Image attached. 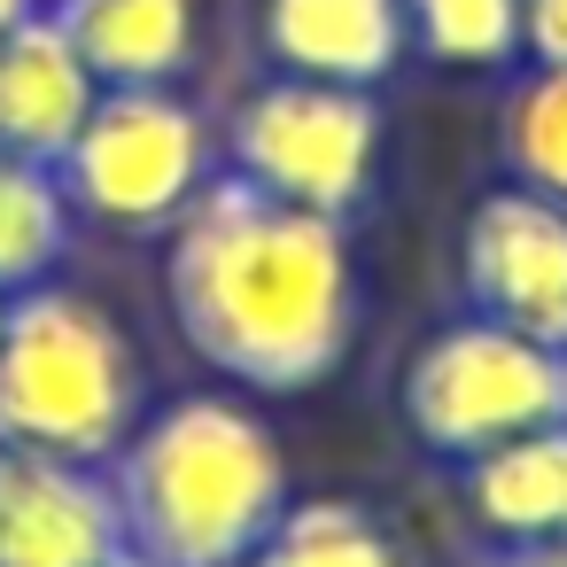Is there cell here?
Wrapping results in <instances>:
<instances>
[{
  "label": "cell",
  "instance_id": "16",
  "mask_svg": "<svg viewBox=\"0 0 567 567\" xmlns=\"http://www.w3.org/2000/svg\"><path fill=\"white\" fill-rule=\"evenodd\" d=\"M412 55L443 71H513L520 63V0H404Z\"/></svg>",
  "mask_w": 567,
  "mask_h": 567
},
{
  "label": "cell",
  "instance_id": "9",
  "mask_svg": "<svg viewBox=\"0 0 567 567\" xmlns=\"http://www.w3.org/2000/svg\"><path fill=\"white\" fill-rule=\"evenodd\" d=\"M257 55L280 79L381 94L412 55L404 0H257Z\"/></svg>",
  "mask_w": 567,
  "mask_h": 567
},
{
  "label": "cell",
  "instance_id": "12",
  "mask_svg": "<svg viewBox=\"0 0 567 567\" xmlns=\"http://www.w3.org/2000/svg\"><path fill=\"white\" fill-rule=\"evenodd\" d=\"M94 86H179L195 71V0H55Z\"/></svg>",
  "mask_w": 567,
  "mask_h": 567
},
{
  "label": "cell",
  "instance_id": "1",
  "mask_svg": "<svg viewBox=\"0 0 567 567\" xmlns=\"http://www.w3.org/2000/svg\"><path fill=\"white\" fill-rule=\"evenodd\" d=\"M164 319L226 389L311 396L350 365L365 319L350 226L218 172L164 234Z\"/></svg>",
  "mask_w": 567,
  "mask_h": 567
},
{
  "label": "cell",
  "instance_id": "4",
  "mask_svg": "<svg viewBox=\"0 0 567 567\" xmlns=\"http://www.w3.org/2000/svg\"><path fill=\"white\" fill-rule=\"evenodd\" d=\"M396 420L427 458L466 466L528 427L567 420V350L513 334L482 311H458V319L427 327L420 350L404 358Z\"/></svg>",
  "mask_w": 567,
  "mask_h": 567
},
{
  "label": "cell",
  "instance_id": "3",
  "mask_svg": "<svg viewBox=\"0 0 567 567\" xmlns=\"http://www.w3.org/2000/svg\"><path fill=\"white\" fill-rule=\"evenodd\" d=\"M148 404V365L102 296L55 272L0 303V443L110 466Z\"/></svg>",
  "mask_w": 567,
  "mask_h": 567
},
{
  "label": "cell",
  "instance_id": "19",
  "mask_svg": "<svg viewBox=\"0 0 567 567\" xmlns=\"http://www.w3.org/2000/svg\"><path fill=\"white\" fill-rule=\"evenodd\" d=\"M32 9H40V0H0V40H9V32H17Z\"/></svg>",
  "mask_w": 567,
  "mask_h": 567
},
{
  "label": "cell",
  "instance_id": "13",
  "mask_svg": "<svg viewBox=\"0 0 567 567\" xmlns=\"http://www.w3.org/2000/svg\"><path fill=\"white\" fill-rule=\"evenodd\" d=\"M71 241H79V210L63 195L55 164H32V156L0 148V303L55 280Z\"/></svg>",
  "mask_w": 567,
  "mask_h": 567
},
{
  "label": "cell",
  "instance_id": "11",
  "mask_svg": "<svg viewBox=\"0 0 567 567\" xmlns=\"http://www.w3.org/2000/svg\"><path fill=\"white\" fill-rule=\"evenodd\" d=\"M451 489H458L466 520H474L497 551L567 536V420L528 427V435H513V443H497V451L451 466Z\"/></svg>",
  "mask_w": 567,
  "mask_h": 567
},
{
  "label": "cell",
  "instance_id": "7",
  "mask_svg": "<svg viewBox=\"0 0 567 567\" xmlns=\"http://www.w3.org/2000/svg\"><path fill=\"white\" fill-rule=\"evenodd\" d=\"M458 296L466 311L567 350V210L520 179L482 187L458 226Z\"/></svg>",
  "mask_w": 567,
  "mask_h": 567
},
{
  "label": "cell",
  "instance_id": "6",
  "mask_svg": "<svg viewBox=\"0 0 567 567\" xmlns=\"http://www.w3.org/2000/svg\"><path fill=\"white\" fill-rule=\"evenodd\" d=\"M218 172L249 179L257 195L311 210V218H358L381 179V102L358 86L319 79H257L218 117Z\"/></svg>",
  "mask_w": 567,
  "mask_h": 567
},
{
  "label": "cell",
  "instance_id": "17",
  "mask_svg": "<svg viewBox=\"0 0 567 567\" xmlns=\"http://www.w3.org/2000/svg\"><path fill=\"white\" fill-rule=\"evenodd\" d=\"M520 63H567V0H520Z\"/></svg>",
  "mask_w": 567,
  "mask_h": 567
},
{
  "label": "cell",
  "instance_id": "8",
  "mask_svg": "<svg viewBox=\"0 0 567 567\" xmlns=\"http://www.w3.org/2000/svg\"><path fill=\"white\" fill-rule=\"evenodd\" d=\"M0 567H133L110 466L0 443Z\"/></svg>",
  "mask_w": 567,
  "mask_h": 567
},
{
  "label": "cell",
  "instance_id": "20",
  "mask_svg": "<svg viewBox=\"0 0 567 567\" xmlns=\"http://www.w3.org/2000/svg\"><path fill=\"white\" fill-rule=\"evenodd\" d=\"M40 9H55V0H40Z\"/></svg>",
  "mask_w": 567,
  "mask_h": 567
},
{
  "label": "cell",
  "instance_id": "15",
  "mask_svg": "<svg viewBox=\"0 0 567 567\" xmlns=\"http://www.w3.org/2000/svg\"><path fill=\"white\" fill-rule=\"evenodd\" d=\"M497 164L567 210V63H520L513 94L497 102Z\"/></svg>",
  "mask_w": 567,
  "mask_h": 567
},
{
  "label": "cell",
  "instance_id": "5",
  "mask_svg": "<svg viewBox=\"0 0 567 567\" xmlns=\"http://www.w3.org/2000/svg\"><path fill=\"white\" fill-rule=\"evenodd\" d=\"M55 179L79 226L164 241L179 210L218 179V125L179 86H102Z\"/></svg>",
  "mask_w": 567,
  "mask_h": 567
},
{
  "label": "cell",
  "instance_id": "18",
  "mask_svg": "<svg viewBox=\"0 0 567 567\" xmlns=\"http://www.w3.org/2000/svg\"><path fill=\"white\" fill-rule=\"evenodd\" d=\"M497 567H567V536H551V544H520V551H497Z\"/></svg>",
  "mask_w": 567,
  "mask_h": 567
},
{
  "label": "cell",
  "instance_id": "14",
  "mask_svg": "<svg viewBox=\"0 0 567 567\" xmlns=\"http://www.w3.org/2000/svg\"><path fill=\"white\" fill-rule=\"evenodd\" d=\"M249 567H420L412 544L358 497H288Z\"/></svg>",
  "mask_w": 567,
  "mask_h": 567
},
{
  "label": "cell",
  "instance_id": "2",
  "mask_svg": "<svg viewBox=\"0 0 567 567\" xmlns=\"http://www.w3.org/2000/svg\"><path fill=\"white\" fill-rule=\"evenodd\" d=\"M133 567H249L288 513V451L257 404L187 389L141 412L110 458Z\"/></svg>",
  "mask_w": 567,
  "mask_h": 567
},
{
  "label": "cell",
  "instance_id": "10",
  "mask_svg": "<svg viewBox=\"0 0 567 567\" xmlns=\"http://www.w3.org/2000/svg\"><path fill=\"white\" fill-rule=\"evenodd\" d=\"M94 94L102 86L79 63L71 32L55 24V9H32L9 40H0V148L9 156L63 164V148L79 141Z\"/></svg>",
  "mask_w": 567,
  "mask_h": 567
}]
</instances>
